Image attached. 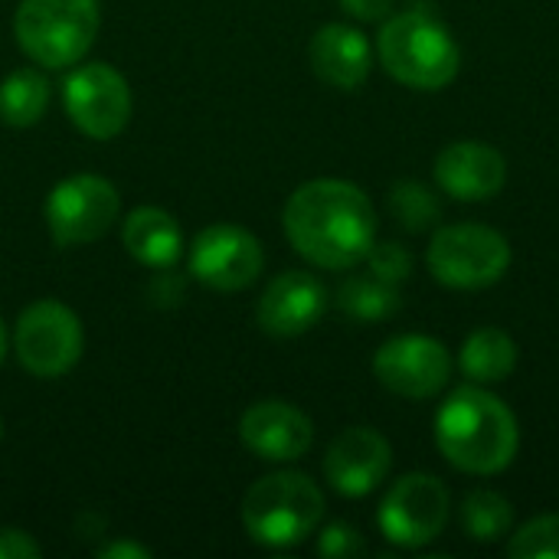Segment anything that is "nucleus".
Instances as JSON below:
<instances>
[{"label": "nucleus", "instance_id": "obj_1", "mask_svg": "<svg viewBox=\"0 0 559 559\" xmlns=\"http://www.w3.org/2000/svg\"><path fill=\"white\" fill-rule=\"evenodd\" d=\"M282 226L295 252L328 272L360 265L377 242V210L370 197L357 183L334 177L301 183L285 203Z\"/></svg>", "mask_w": 559, "mask_h": 559}, {"label": "nucleus", "instance_id": "obj_2", "mask_svg": "<svg viewBox=\"0 0 559 559\" xmlns=\"http://www.w3.org/2000/svg\"><path fill=\"white\" fill-rule=\"evenodd\" d=\"M436 445L465 475H498L518 459V416L481 383L459 386L436 416Z\"/></svg>", "mask_w": 559, "mask_h": 559}, {"label": "nucleus", "instance_id": "obj_3", "mask_svg": "<svg viewBox=\"0 0 559 559\" xmlns=\"http://www.w3.org/2000/svg\"><path fill=\"white\" fill-rule=\"evenodd\" d=\"M377 52L383 69L416 92H439L462 69V49L449 26L419 10L386 16Z\"/></svg>", "mask_w": 559, "mask_h": 559}, {"label": "nucleus", "instance_id": "obj_4", "mask_svg": "<svg viewBox=\"0 0 559 559\" xmlns=\"http://www.w3.org/2000/svg\"><path fill=\"white\" fill-rule=\"evenodd\" d=\"M324 518L321 488L301 472H275L259 478L242 498L246 534L272 550L305 544Z\"/></svg>", "mask_w": 559, "mask_h": 559}, {"label": "nucleus", "instance_id": "obj_5", "mask_svg": "<svg viewBox=\"0 0 559 559\" xmlns=\"http://www.w3.org/2000/svg\"><path fill=\"white\" fill-rule=\"evenodd\" d=\"M98 0H20L13 16L20 49L46 69L79 66L98 36Z\"/></svg>", "mask_w": 559, "mask_h": 559}, {"label": "nucleus", "instance_id": "obj_6", "mask_svg": "<svg viewBox=\"0 0 559 559\" xmlns=\"http://www.w3.org/2000/svg\"><path fill=\"white\" fill-rule=\"evenodd\" d=\"M511 242L481 223H459V226H442L432 233L426 262L436 282L445 288L459 292H475L488 288L504 278L511 269Z\"/></svg>", "mask_w": 559, "mask_h": 559}, {"label": "nucleus", "instance_id": "obj_7", "mask_svg": "<svg viewBox=\"0 0 559 559\" xmlns=\"http://www.w3.org/2000/svg\"><path fill=\"white\" fill-rule=\"evenodd\" d=\"M82 344L85 334L79 314L56 298L33 301L16 318V331H13L16 360L26 373L39 380L66 377L79 364Z\"/></svg>", "mask_w": 559, "mask_h": 559}, {"label": "nucleus", "instance_id": "obj_8", "mask_svg": "<svg viewBox=\"0 0 559 559\" xmlns=\"http://www.w3.org/2000/svg\"><path fill=\"white\" fill-rule=\"evenodd\" d=\"M121 213V197L111 180L98 174H72L59 180L43 206L49 236L59 246H88L108 233Z\"/></svg>", "mask_w": 559, "mask_h": 559}, {"label": "nucleus", "instance_id": "obj_9", "mask_svg": "<svg viewBox=\"0 0 559 559\" xmlns=\"http://www.w3.org/2000/svg\"><path fill=\"white\" fill-rule=\"evenodd\" d=\"M449 514H452L449 488L436 475L413 472V475H403L386 491L377 511V524H380V534L393 547L419 550L445 531Z\"/></svg>", "mask_w": 559, "mask_h": 559}, {"label": "nucleus", "instance_id": "obj_10", "mask_svg": "<svg viewBox=\"0 0 559 559\" xmlns=\"http://www.w3.org/2000/svg\"><path fill=\"white\" fill-rule=\"evenodd\" d=\"M62 108L85 138L108 141L131 121V88L115 66L82 62L62 82Z\"/></svg>", "mask_w": 559, "mask_h": 559}, {"label": "nucleus", "instance_id": "obj_11", "mask_svg": "<svg viewBox=\"0 0 559 559\" xmlns=\"http://www.w3.org/2000/svg\"><path fill=\"white\" fill-rule=\"evenodd\" d=\"M452 354L429 334H400L373 354V377L396 396L432 400L452 380Z\"/></svg>", "mask_w": 559, "mask_h": 559}, {"label": "nucleus", "instance_id": "obj_12", "mask_svg": "<svg viewBox=\"0 0 559 559\" xmlns=\"http://www.w3.org/2000/svg\"><path fill=\"white\" fill-rule=\"evenodd\" d=\"M187 265L190 275L213 292H242L262 275L265 252L249 229L236 223H213L193 239Z\"/></svg>", "mask_w": 559, "mask_h": 559}, {"label": "nucleus", "instance_id": "obj_13", "mask_svg": "<svg viewBox=\"0 0 559 559\" xmlns=\"http://www.w3.org/2000/svg\"><path fill=\"white\" fill-rule=\"evenodd\" d=\"M393 465V449L390 442L370 429V426H354L344 429L324 455V478L328 485L344 495V498H364L377 491Z\"/></svg>", "mask_w": 559, "mask_h": 559}, {"label": "nucleus", "instance_id": "obj_14", "mask_svg": "<svg viewBox=\"0 0 559 559\" xmlns=\"http://www.w3.org/2000/svg\"><path fill=\"white\" fill-rule=\"evenodd\" d=\"M328 311V288L311 272H282L255 305V321L272 337H301Z\"/></svg>", "mask_w": 559, "mask_h": 559}, {"label": "nucleus", "instance_id": "obj_15", "mask_svg": "<svg viewBox=\"0 0 559 559\" xmlns=\"http://www.w3.org/2000/svg\"><path fill=\"white\" fill-rule=\"evenodd\" d=\"M239 439L255 459L298 462L301 455H308L314 442V426L298 406L285 400H262L242 413Z\"/></svg>", "mask_w": 559, "mask_h": 559}, {"label": "nucleus", "instance_id": "obj_16", "mask_svg": "<svg viewBox=\"0 0 559 559\" xmlns=\"http://www.w3.org/2000/svg\"><path fill=\"white\" fill-rule=\"evenodd\" d=\"M439 187L462 203H481L504 190L508 160L485 141H455L436 157Z\"/></svg>", "mask_w": 559, "mask_h": 559}, {"label": "nucleus", "instance_id": "obj_17", "mask_svg": "<svg viewBox=\"0 0 559 559\" xmlns=\"http://www.w3.org/2000/svg\"><path fill=\"white\" fill-rule=\"evenodd\" d=\"M311 69L321 82L341 92H354L367 82L373 69V46L370 39L347 23H328L311 36L308 46Z\"/></svg>", "mask_w": 559, "mask_h": 559}, {"label": "nucleus", "instance_id": "obj_18", "mask_svg": "<svg viewBox=\"0 0 559 559\" xmlns=\"http://www.w3.org/2000/svg\"><path fill=\"white\" fill-rule=\"evenodd\" d=\"M121 242H124L131 259H138L141 265H147L154 272L174 269L180 252H183L180 226L160 206H138V210H131L124 216V226H121Z\"/></svg>", "mask_w": 559, "mask_h": 559}, {"label": "nucleus", "instance_id": "obj_19", "mask_svg": "<svg viewBox=\"0 0 559 559\" xmlns=\"http://www.w3.org/2000/svg\"><path fill=\"white\" fill-rule=\"evenodd\" d=\"M462 373L472 383H501L514 373L518 367V344L508 331L501 328H478L475 334H468V341L462 344L459 354Z\"/></svg>", "mask_w": 559, "mask_h": 559}, {"label": "nucleus", "instance_id": "obj_20", "mask_svg": "<svg viewBox=\"0 0 559 559\" xmlns=\"http://www.w3.org/2000/svg\"><path fill=\"white\" fill-rule=\"evenodd\" d=\"M49 108V82L36 69H13L0 82V121L10 128H33Z\"/></svg>", "mask_w": 559, "mask_h": 559}, {"label": "nucleus", "instance_id": "obj_21", "mask_svg": "<svg viewBox=\"0 0 559 559\" xmlns=\"http://www.w3.org/2000/svg\"><path fill=\"white\" fill-rule=\"evenodd\" d=\"M400 305H403V298H400L396 285L377 278L373 272H367V275H350V278L341 285V292H337V308H341L347 318L364 321V324L393 318V314L400 311Z\"/></svg>", "mask_w": 559, "mask_h": 559}, {"label": "nucleus", "instance_id": "obj_22", "mask_svg": "<svg viewBox=\"0 0 559 559\" xmlns=\"http://www.w3.org/2000/svg\"><path fill=\"white\" fill-rule=\"evenodd\" d=\"M514 508L504 495L478 488L462 501V527L475 544H495L504 534H511Z\"/></svg>", "mask_w": 559, "mask_h": 559}, {"label": "nucleus", "instance_id": "obj_23", "mask_svg": "<svg viewBox=\"0 0 559 559\" xmlns=\"http://www.w3.org/2000/svg\"><path fill=\"white\" fill-rule=\"evenodd\" d=\"M390 213L400 219V226L423 233L442 219V203L432 193V187H426L419 180H400L390 190Z\"/></svg>", "mask_w": 559, "mask_h": 559}, {"label": "nucleus", "instance_id": "obj_24", "mask_svg": "<svg viewBox=\"0 0 559 559\" xmlns=\"http://www.w3.org/2000/svg\"><path fill=\"white\" fill-rule=\"evenodd\" d=\"M508 557L514 559H559V514H544L524 524L511 544Z\"/></svg>", "mask_w": 559, "mask_h": 559}, {"label": "nucleus", "instance_id": "obj_25", "mask_svg": "<svg viewBox=\"0 0 559 559\" xmlns=\"http://www.w3.org/2000/svg\"><path fill=\"white\" fill-rule=\"evenodd\" d=\"M364 262L377 278H383L390 285H400L413 275V255L400 242H373Z\"/></svg>", "mask_w": 559, "mask_h": 559}, {"label": "nucleus", "instance_id": "obj_26", "mask_svg": "<svg viewBox=\"0 0 559 559\" xmlns=\"http://www.w3.org/2000/svg\"><path fill=\"white\" fill-rule=\"evenodd\" d=\"M318 554L328 559H350L367 554V544L350 524H328L318 537Z\"/></svg>", "mask_w": 559, "mask_h": 559}, {"label": "nucleus", "instance_id": "obj_27", "mask_svg": "<svg viewBox=\"0 0 559 559\" xmlns=\"http://www.w3.org/2000/svg\"><path fill=\"white\" fill-rule=\"evenodd\" d=\"M43 550L39 544L26 534V531H16V527H3L0 531V559H39Z\"/></svg>", "mask_w": 559, "mask_h": 559}, {"label": "nucleus", "instance_id": "obj_28", "mask_svg": "<svg viewBox=\"0 0 559 559\" xmlns=\"http://www.w3.org/2000/svg\"><path fill=\"white\" fill-rule=\"evenodd\" d=\"M393 3L396 0H341V7L354 16V20H364V23H380L393 13Z\"/></svg>", "mask_w": 559, "mask_h": 559}, {"label": "nucleus", "instance_id": "obj_29", "mask_svg": "<svg viewBox=\"0 0 559 559\" xmlns=\"http://www.w3.org/2000/svg\"><path fill=\"white\" fill-rule=\"evenodd\" d=\"M98 557L102 559H147L151 557V550H147V547H141V544H134V540H115V544H105V547L98 550Z\"/></svg>", "mask_w": 559, "mask_h": 559}, {"label": "nucleus", "instance_id": "obj_30", "mask_svg": "<svg viewBox=\"0 0 559 559\" xmlns=\"http://www.w3.org/2000/svg\"><path fill=\"white\" fill-rule=\"evenodd\" d=\"M7 357V331H3V318H0V364Z\"/></svg>", "mask_w": 559, "mask_h": 559}, {"label": "nucleus", "instance_id": "obj_31", "mask_svg": "<svg viewBox=\"0 0 559 559\" xmlns=\"http://www.w3.org/2000/svg\"><path fill=\"white\" fill-rule=\"evenodd\" d=\"M0 436H3V426H0Z\"/></svg>", "mask_w": 559, "mask_h": 559}]
</instances>
